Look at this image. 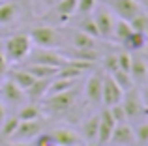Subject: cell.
Here are the masks:
<instances>
[{
	"instance_id": "6da1fadb",
	"label": "cell",
	"mask_w": 148,
	"mask_h": 146,
	"mask_svg": "<svg viewBox=\"0 0 148 146\" xmlns=\"http://www.w3.org/2000/svg\"><path fill=\"white\" fill-rule=\"evenodd\" d=\"M30 51H32V41H30L28 34H13L4 41L2 47V53L6 56L8 64H17L25 60Z\"/></svg>"
},
{
	"instance_id": "7a4b0ae2",
	"label": "cell",
	"mask_w": 148,
	"mask_h": 146,
	"mask_svg": "<svg viewBox=\"0 0 148 146\" xmlns=\"http://www.w3.org/2000/svg\"><path fill=\"white\" fill-rule=\"evenodd\" d=\"M75 98H77L75 88H69L66 92H58V94H53V96H45L41 99V109H45L47 113H53V114L66 113L73 107Z\"/></svg>"
},
{
	"instance_id": "3957f363",
	"label": "cell",
	"mask_w": 148,
	"mask_h": 146,
	"mask_svg": "<svg viewBox=\"0 0 148 146\" xmlns=\"http://www.w3.org/2000/svg\"><path fill=\"white\" fill-rule=\"evenodd\" d=\"M30 41L36 47H43V49H56L62 45V38L60 32L53 26H34L30 30Z\"/></svg>"
},
{
	"instance_id": "277c9868",
	"label": "cell",
	"mask_w": 148,
	"mask_h": 146,
	"mask_svg": "<svg viewBox=\"0 0 148 146\" xmlns=\"http://www.w3.org/2000/svg\"><path fill=\"white\" fill-rule=\"evenodd\" d=\"M101 4L116 19H124V21H130L139 11H143V4L139 0H101Z\"/></svg>"
},
{
	"instance_id": "5b68a950",
	"label": "cell",
	"mask_w": 148,
	"mask_h": 146,
	"mask_svg": "<svg viewBox=\"0 0 148 146\" xmlns=\"http://www.w3.org/2000/svg\"><path fill=\"white\" fill-rule=\"evenodd\" d=\"M26 58H28L30 64H43V66H51V68H62L68 62V58L62 53H58L56 49H43V47L30 51Z\"/></svg>"
},
{
	"instance_id": "8992f818",
	"label": "cell",
	"mask_w": 148,
	"mask_h": 146,
	"mask_svg": "<svg viewBox=\"0 0 148 146\" xmlns=\"http://www.w3.org/2000/svg\"><path fill=\"white\" fill-rule=\"evenodd\" d=\"M92 19H94L96 26H98V32H99V38L103 40H112V28H114V15L107 10V8L101 4V6H96L92 10Z\"/></svg>"
},
{
	"instance_id": "52a82bcc",
	"label": "cell",
	"mask_w": 148,
	"mask_h": 146,
	"mask_svg": "<svg viewBox=\"0 0 148 146\" xmlns=\"http://www.w3.org/2000/svg\"><path fill=\"white\" fill-rule=\"evenodd\" d=\"M122 96H124V90L114 83L111 75H103V83H101V103L105 107H112L116 103L122 101Z\"/></svg>"
},
{
	"instance_id": "ba28073f",
	"label": "cell",
	"mask_w": 148,
	"mask_h": 146,
	"mask_svg": "<svg viewBox=\"0 0 148 146\" xmlns=\"http://www.w3.org/2000/svg\"><path fill=\"white\" fill-rule=\"evenodd\" d=\"M41 129H43L41 120H25V122L19 120L17 129L13 131V135L10 139L11 141H32L41 133Z\"/></svg>"
},
{
	"instance_id": "9c48e42d",
	"label": "cell",
	"mask_w": 148,
	"mask_h": 146,
	"mask_svg": "<svg viewBox=\"0 0 148 146\" xmlns=\"http://www.w3.org/2000/svg\"><path fill=\"white\" fill-rule=\"evenodd\" d=\"M0 94H2L4 101L10 103V105H23V103L26 101L25 90L19 88L11 79H4L2 83H0Z\"/></svg>"
},
{
	"instance_id": "30bf717a",
	"label": "cell",
	"mask_w": 148,
	"mask_h": 146,
	"mask_svg": "<svg viewBox=\"0 0 148 146\" xmlns=\"http://www.w3.org/2000/svg\"><path fill=\"white\" fill-rule=\"evenodd\" d=\"M120 105H122L124 113H126V118H135L143 113V99H141V96H139V92L131 90V88L124 92Z\"/></svg>"
},
{
	"instance_id": "8fae6325",
	"label": "cell",
	"mask_w": 148,
	"mask_h": 146,
	"mask_svg": "<svg viewBox=\"0 0 148 146\" xmlns=\"http://www.w3.org/2000/svg\"><path fill=\"white\" fill-rule=\"evenodd\" d=\"M114 124H116V122L112 120L109 109L101 111V114H99V126H98V137H96V143H98L99 146L109 143L111 133H112V129H114Z\"/></svg>"
},
{
	"instance_id": "7c38bea8",
	"label": "cell",
	"mask_w": 148,
	"mask_h": 146,
	"mask_svg": "<svg viewBox=\"0 0 148 146\" xmlns=\"http://www.w3.org/2000/svg\"><path fill=\"white\" fill-rule=\"evenodd\" d=\"M109 143H114L118 146H130L135 143V135L133 129L126 124V122H120V124H114V129L111 133V139Z\"/></svg>"
},
{
	"instance_id": "4fadbf2b",
	"label": "cell",
	"mask_w": 148,
	"mask_h": 146,
	"mask_svg": "<svg viewBox=\"0 0 148 146\" xmlns=\"http://www.w3.org/2000/svg\"><path fill=\"white\" fill-rule=\"evenodd\" d=\"M101 83H103V75L99 71L92 73L86 81V86H84V92H86L88 101L92 103H99L101 101Z\"/></svg>"
},
{
	"instance_id": "5bb4252c",
	"label": "cell",
	"mask_w": 148,
	"mask_h": 146,
	"mask_svg": "<svg viewBox=\"0 0 148 146\" xmlns=\"http://www.w3.org/2000/svg\"><path fill=\"white\" fill-rule=\"evenodd\" d=\"M51 137H53L54 144L56 146H75L81 143V137L77 135L75 131H71V129H54L53 133H51Z\"/></svg>"
},
{
	"instance_id": "9a60e30c",
	"label": "cell",
	"mask_w": 148,
	"mask_h": 146,
	"mask_svg": "<svg viewBox=\"0 0 148 146\" xmlns=\"http://www.w3.org/2000/svg\"><path fill=\"white\" fill-rule=\"evenodd\" d=\"M54 6V13H56L58 21L66 23L75 15V6H77V0H56L53 4Z\"/></svg>"
},
{
	"instance_id": "2e32d148",
	"label": "cell",
	"mask_w": 148,
	"mask_h": 146,
	"mask_svg": "<svg viewBox=\"0 0 148 146\" xmlns=\"http://www.w3.org/2000/svg\"><path fill=\"white\" fill-rule=\"evenodd\" d=\"M51 79H36L32 83V86L25 92V96L30 99L32 103H38L45 98V92H47V86H49Z\"/></svg>"
},
{
	"instance_id": "e0dca14e",
	"label": "cell",
	"mask_w": 148,
	"mask_h": 146,
	"mask_svg": "<svg viewBox=\"0 0 148 146\" xmlns=\"http://www.w3.org/2000/svg\"><path fill=\"white\" fill-rule=\"evenodd\" d=\"M19 4L17 2H4L0 4V26H8L17 19Z\"/></svg>"
},
{
	"instance_id": "ac0fdd59",
	"label": "cell",
	"mask_w": 148,
	"mask_h": 146,
	"mask_svg": "<svg viewBox=\"0 0 148 146\" xmlns=\"http://www.w3.org/2000/svg\"><path fill=\"white\" fill-rule=\"evenodd\" d=\"M146 62L143 58H139V56H131V66H130V75L131 79H133V83H139L143 84L146 81Z\"/></svg>"
},
{
	"instance_id": "d6986e66",
	"label": "cell",
	"mask_w": 148,
	"mask_h": 146,
	"mask_svg": "<svg viewBox=\"0 0 148 146\" xmlns=\"http://www.w3.org/2000/svg\"><path fill=\"white\" fill-rule=\"evenodd\" d=\"M26 71L30 73V75L34 77V79H53L54 75H56L58 68H51V66H43V64H30L25 68Z\"/></svg>"
},
{
	"instance_id": "ffe728a7",
	"label": "cell",
	"mask_w": 148,
	"mask_h": 146,
	"mask_svg": "<svg viewBox=\"0 0 148 146\" xmlns=\"http://www.w3.org/2000/svg\"><path fill=\"white\" fill-rule=\"evenodd\" d=\"M122 45L127 49V51H133V53L135 51H143V49H145V45H146V34L131 30V34L122 41Z\"/></svg>"
},
{
	"instance_id": "44dd1931",
	"label": "cell",
	"mask_w": 148,
	"mask_h": 146,
	"mask_svg": "<svg viewBox=\"0 0 148 146\" xmlns=\"http://www.w3.org/2000/svg\"><path fill=\"white\" fill-rule=\"evenodd\" d=\"M17 118L21 122L25 120H40L41 118V107L38 105V103H25V105H21V109H19L17 113Z\"/></svg>"
},
{
	"instance_id": "7402d4cb",
	"label": "cell",
	"mask_w": 148,
	"mask_h": 146,
	"mask_svg": "<svg viewBox=\"0 0 148 146\" xmlns=\"http://www.w3.org/2000/svg\"><path fill=\"white\" fill-rule=\"evenodd\" d=\"M71 45L73 49H96V40L88 34L77 30L71 34Z\"/></svg>"
},
{
	"instance_id": "603a6c76",
	"label": "cell",
	"mask_w": 148,
	"mask_h": 146,
	"mask_svg": "<svg viewBox=\"0 0 148 146\" xmlns=\"http://www.w3.org/2000/svg\"><path fill=\"white\" fill-rule=\"evenodd\" d=\"M10 79L13 81V83L17 84L19 88H23L25 92L28 90V88L32 86V83L36 81L26 70H15V71H11V73H10Z\"/></svg>"
},
{
	"instance_id": "cb8c5ba5",
	"label": "cell",
	"mask_w": 148,
	"mask_h": 146,
	"mask_svg": "<svg viewBox=\"0 0 148 146\" xmlns=\"http://www.w3.org/2000/svg\"><path fill=\"white\" fill-rule=\"evenodd\" d=\"M69 60H83V62L94 64L98 60V51L96 49H73L71 55H64Z\"/></svg>"
},
{
	"instance_id": "d4e9b609",
	"label": "cell",
	"mask_w": 148,
	"mask_h": 146,
	"mask_svg": "<svg viewBox=\"0 0 148 146\" xmlns=\"http://www.w3.org/2000/svg\"><path fill=\"white\" fill-rule=\"evenodd\" d=\"M98 126H99V114L88 118L83 124V137L88 143H96V137H98Z\"/></svg>"
},
{
	"instance_id": "484cf974",
	"label": "cell",
	"mask_w": 148,
	"mask_h": 146,
	"mask_svg": "<svg viewBox=\"0 0 148 146\" xmlns=\"http://www.w3.org/2000/svg\"><path fill=\"white\" fill-rule=\"evenodd\" d=\"M130 34H131L130 23L124 21V19H116L114 21V28H112V40H116L118 43H122Z\"/></svg>"
},
{
	"instance_id": "4316f807",
	"label": "cell",
	"mask_w": 148,
	"mask_h": 146,
	"mask_svg": "<svg viewBox=\"0 0 148 146\" xmlns=\"http://www.w3.org/2000/svg\"><path fill=\"white\" fill-rule=\"evenodd\" d=\"M17 126H19L17 114L6 116V118L2 120V124H0V137H2V139H10V137L13 135V131L17 129Z\"/></svg>"
},
{
	"instance_id": "83f0119b",
	"label": "cell",
	"mask_w": 148,
	"mask_h": 146,
	"mask_svg": "<svg viewBox=\"0 0 148 146\" xmlns=\"http://www.w3.org/2000/svg\"><path fill=\"white\" fill-rule=\"evenodd\" d=\"M109 75L114 79V83L118 84L120 88H122L124 92L130 90V88H133V79H131L130 71H122V70H114L112 73H109Z\"/></svg>"
},
{
	"instance_id": "f1b7e54d",
	"label": "cell",
	"mask_w": 148,
	"mask_h": 146,
	"mask_svg": "<svg viewBox=\"0 0 148 146\" xmlns=\"http://www.w3.org/2000/svg\"><path fill=\"white\" fill-rule=\"evenodd\" d=\"M127 23H130L131 30H135V32H143V34L148 32V15L145 13V10L139 11V13L135 15V17H131Z\"/></svg>"
},
{
	"instance_id": "f546056e",
	"label": "cell",
	"mask_w": 148,
	"mask_h": 146,
	"mask_svg": "<svg viewBox=\"0 0 148 146\" xmlns=\"http://www.w3.org/2000/svg\"><path fill=\"white\" fill-rule=\"evenodd\" d=\"M79 30H81V32H84V34H88V36H92L94 40H98V38H99L98 26H96V23H94V19H92V15H84V17H81Z\"/></svg>"
},
{
	"instance_id": "4dcf8cb0",
	"label": "cell",
	"mask_w": 148,
	"mask_h": 146,
	"mask_svg": "<svg viewBox=\"0 0 148 146\" xmlns=\"http://www.w3.org/2000/svg\"><path fill=\"white\" fill-rule=\"evenodd\" d=\"M98 0H77V6H75V13L79 17H84V15H90L92 10L96 8Z\"/></svg>"
},
{
	"instance_id": "1f68e13d",
	"label": "cell",
	"mask_w": 148,
	"mask_h": 146,
	"mask_svg": "<svg viewBox=\"0 0 148 146\" xmlns=\"http://www.w3.org/2000/svg\"><path fill=\"white\" fill-rule=\"evenodd\" d=\"M107 109H109V113H111L112 120H114L116 124L127 120V118H126V113H124V109H122V105H120V103H116V105H112V107H107Z\"/></svg>"
},
{
	"instance_id": "d6a6232c",
	"label": "cell",
	"mask_w": 148,
	"mask_h": 146,
	"mask_svg": "<svg viewBox=\"0 0 148 146\" xmlns=\"http://www.w3.org/2000/svg\"><path fill=\"white\" fill-rule=\"evenodd\" d=\"M133 135H135V141H137L139 144H146V141H148V124L146 122H143V124L135 129Z\"/></svg>"
},
{
	"instance_id": "836d02e7",
	"label": "cell",
	"mask_w": 148,
	"mask_h": 146,
	"mask_svg": "<svg viewBox=\"0 0 148 146\" xmlns=\"http://www.w3.org/2000/svg\"><path fill=\"white\" fill-rule=\"evenodd\" d=\"M116 62H118V70L130 71V66H131V55H130V53H120V55H116Z\"/></svg>"
},
{
	"instance_id": "e575fe53",
	"label": "cell",
	"mask_w": 148,
	"mask_h": 146,
	"mask_svg": "<svg viewBox=\"0 0 148 146\" xmlns=\"http://www.w3.org/2000/svg\"><path fill=\"white\" fill-rule=\"evenodd\" d=\"M34 146H56L53 141V137H51V133H43V135H38L36 137V143H32Z\"/></svg>"
},
{
	"instance_id": "d590c367",
	"label": "cell",
	"mask_w": 148,
	"mask_h": 146,
	"mask_svg": "<svg viewBox=\"0 0 148 146\" xmlns=\"http://www.w3.org/2000/svg\"><path fill=\"white\" fill-rule=\"evenodd\" d=\"M105 70L107 73H112L114 70H118V62H116V55H111L105 58Z\"/></svg>"
},
{
	"instance_id": "8d00e7d4",
	"label": "cell",
	"mask_w": 148,
	"mask_h": 146,
	"mask_svg": "<svg viewBox=\"0 0 148 146\" xmlns=\"http://www.w3.org/2000/svg\"><path fill=\"white\" fill-rule=\"evenodd\" d=\"M6 73H8V60H6V56H4L2 49H0V83L4 81Z\"/></svg>"
},
{
	"instance_id": "74e56055",
	"label": "cell",
	"mask_w": 148,
	"mask_h": 146,
	"mask_svg": "<svg viewBox=\"0 0 148 146\" xmlns=\"http://www.w3.org/2000/svg\"><path fill=\"white\" fill-rule=\"evenodd\" d=\"M4 146H34V144L32 143H13V141H11V143H8Z\"/></svg>"
},
{
	"instance_id": "f35d334b",
	"label": "cell",
	"mask_w": 148,
	"mask_h": 146,
	"mask_svg": "<svg viewBox=\"0 0 148 146\" xmlns=\"http://www.w3.org/2000/svg\"><path fill=\"white\" fill-rule=\"evenodd\" d=\"M4 118H6V109H4V103L0 101V124H2Z\"/></svg>"
},
{
	"instance_id": "ab89813d",
	"label": "cell",
	"mask_w": 148,
	"mask_h": 146,
	"mask_svg": "<svg viewBox=\"0 0 148 146\" xmlns=\"http://www.w3.org/2000/svg\"><path fill=\"white\" fill-rule=\"evenodd\" d=\"M84 146H99V144H98V143H86Z\"/></svg>"
},
{
	"instance_id": "60d3db41",
	"label": "cell",
	"mask_w": 148,
	"mask_h": 146,
	"mask_svg": "<svg viewBox=\"0 0 148 146\" xmlns=\"http://www.w3.org/2000/svg\"><path fill=\"white\" fill-rule=\"evenodd\" d=\"M45 2H47V4H51V6H53V4L56 2V0H45Z\"/></svg>"
},
{
	"instance_id": "b9f144b4",
	"label": "cell",
	"mask_w": 148,
	"mask_h": 146,
	"mask_svg": "<svg viewBox=\"0 0 148 146\" xmlns=\"http://www.w3.org/2000/svg\"><path fill=\"white\" fill-rule=\"evenodd\" d=\"M75 146H84V144H81V143H79V144H75Z\"/></svg>"
},
{
	"instance_id": "7bdbcfd3",
	"label": "cell",
	"mask_w": 148,
	"mask_h": 146,
	"mask_svg": "<svg viewBox=\"0 0 148 146\" xmlns=\"http://www.w3.org/2000/svg\"><path fill=\"white\" fill-rule=\"evenodd\" d=\"M0 146H2V141H0Z\"/></svg>"
},
{
	"instance_id": "ee69618b",
	"label": "cell",
	"mask_w": 148,
	"mask_h": 146,
	"mask_svg": "<svg viewBox=\"0 0 148 146\" xmlns=\"http://www.w3.org/2000/svg\"><path fill=\"white\" fill-rule=\"evenodd\" d=\"M0 4H2V0H0Z\"/></svg>"
}]
</instances>
